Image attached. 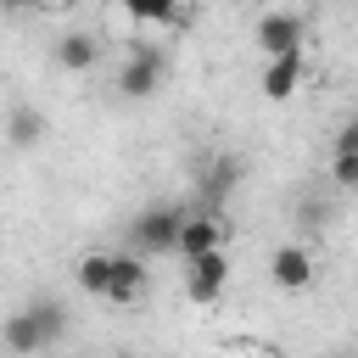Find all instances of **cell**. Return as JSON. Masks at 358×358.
Returning a JSON list of instances; mask_svg holds the SVG:
<instances>
[{
	"label": "cell",
	"mask_w": 358,
	"mask_h": 358,
	"mask_svg": "<svg viewBox=\"0 0 358 358\" xmlns=\"http://www.w3.org/2000/svg\"><path fill=\"white\" fill-rule=\"evenodd\" d=\"M62 336H67V302H56V296H34L28 308L6 313V324H0V347L17 352V358L50 352Z\"/></svg>",
	"instance_id": "6da1fadb"
},
{
	"label": "cell",
	"mask_w": 358,
	"mask_h": 358,
	"mask_svg": "<svg viewBox=\"0 0 358 358\" xmlns=\"http://www.w3.org/2000/svg\"><path fill=\"white\" fill-rule=\"evenodd\" d=\"M179 229H185V207L179 201H157V207L134 213L129 246H140V252H173L179 246Z\"/></svg>",
	"instance_id": "7a4b0ae2"
},
{
	"label": "cell",
	"mask_w": 358,
	"mask_h": 358,
	"mask_svg": "<svg viewBox=\"0 0 358 358\" xmlns=\"http://www.w3.org/2000/svg\"><path fill=\"white\" fill-rule=\"evenodd\" d=\"M162 73H168V56L157 50V45H129V56H123V73H117V95H129V101H145V95H157L162 90Z\"/></svg>",
	"instance_id": "3957f363"
},
{
	"label": "cell",
	"mask_w": 358,
	"mask_h": 358,
	"mask_svg": "<svg viewBox=\"0 0 358 358\" xmlns=\"http://www.w3.org/2000/svg\"><path fill=\"white\" fill-rule=\"evenodd\" d=\"M302 39H308V17H302V11H263V17H257L263 62H274V56H296Z\"/></svg>",
	"instance_id": "277c9868"
},
{
	"label": "cell",
	"mask_w": 358,
	"mask_h": 358,
	"mask_svg": "<svg viewBox=\"0 0 358 358\" xmlns=\"http://www.w3.org/2000/svg\"><path fill=\"white\" fill-rule=\"evenodd\" d=\"M229 246V218L224 213H201V218H185V229H179V257L185 263H196V257H207V252H224Z\"/></svg>",
	"instance_id": "5b68a950"
},
{
	"label": "cell",
	"mask_w": 358,
	"mask_h": 358,
	"mask_svg": "<svg viewBox=\"0 0 358 358\" xmlns=\"http://www.w3.org/2000/svg\"><path fill=\"white\" fill-rule=\"evenodd\" d=\"M313 252L302 246V241H285V246H274V257H268V280L280 285V291H308L313 285Z\"/></svg>",
	"instance_id": "8992f818"
},
{
	"label": "cell",
	"mask_w": 358,
	"mask_h": 358,
	"mask_svg": "<svg viewBox=\"0 0 358 358\" xmlns=\"http://www.w3.org/2000/svg\"><path fill=\"white\" fill-rule=\"evenodd\" d=\"M229 285V252H207L196 263H185V296L190 302H218Z\"/></svg>",
	"instance_id": "52a82bcc"
},
{
	"label": "cell",
	"mask_w": 358,
	"mask_h": 358,
	"mask_svg": "<svg viewBox=\"0 0 358 358\" xmlns=\"http://www.w3.org/2000/svg\"><path fill=\"white\" fill-rule=\"evenodd\" d=\"M145 296V263L134 252H112V285H106V302L117 308H134Z\"/></svg>",
	"instance_id": "ba28073f"
},
{
	"label": "cell",
	"mask_w": 358,
	"mask_h": 358,
	"mask_svg": "<svg viewBox=\"0 0 358 358\" xmlns=\"http://www.w3.org/2000/svg\"><path fill=\"white\" fill-rule=\"evenodd\" d=\"M302 73H308V56H302V50H296V56H274V62H263L257 90H263L268 101H291L296 84H302Z\"/></svg>",
	"instance_id": "9c48e42d"
},
{
	"label": "cell",
	"mask_w": 358,
	"mask_h": 358,
	"mask_svg": "<svg viewBox=\"0 0 358 358\" xmlns=\"http://www.w3.org/2000/svg\"><path fill=\"white\" fill-rule=\"evenodd\" d=\"M235 185H241V157H229V151H224V157H213V162L201 168V185H196V190H201V201L218 213V201H229V190H235Z\"/></svg>",
	"instance_id": "30bf717a"
},
{
	"label": "cell",
	"mask_w": 358,
	"mask_h": 358,
	"mask_svg": "<svg viewBox=\"0 0 358 358\" xmlns=\"http://www.w3.org/2000/svg\"><path fill=\"white\" fill-rule=\"evenodd\" d=\"M56 62H62L67 73H90V67L101 62V39H95V34H67V39L56 45Z\"/></svg>",
	"instance_id": "8fae6325"
},
{
	"label": "cell",
	"mask_w": 358,
	"mask_h": 358,
	"mask_svg": "<svg viewBox=\"0 0 358 358\" xmlns=\"http://www.w3.org/2000/svg\"><path fill=\"white\" fill-rule=\"evenodd\" d=\"M45 129H50V123H45V112H39V106H17V112L6 117V140H11V145H22V151H28V145H39V140H45Z\"/></svg>",
	"instance_id": "7c38bea8"
},
{
	"label": "cell",
	"mask_w": 358,
	"mask_h": 358,
	"mask_svg": "<svg viewBox=\"0 0 358 358\" xmlns=\"http://www.w3.org/2000/svg\"><path fill=\"white\" fill-rule=\"evenodd\" d=\"M106 285H112V257H106V252L78 257V291H84V296H106Z\"/></svg>",
	"instance_id": "4fadbf2b"
},
{
	"label": "cell",
	"mask_w": 358,
	"mask_h": 358,
	"mask_svg": "<svg viewBox=\"0 0 358 358\" xmlns=\"http://www.w3.org/2000/svg\"><path fill=\"white\" fill-rule=\"evenodd\" d=\"M129 17H134V22H162V28H185V22H190V11L162 6V0H129Z\"/></svg>",
	"instance_id": "5bb4252c"
},
{
	"label": "cell",
	"mask_w": 358,
	"mask_h": 358,
	"mask_svg": "<svg viewBox=\"0 0 358 358\" xmlns=\"http://www.w3.org/2000/svg\"><path fill=\"white\" fill-rule=\"evenodd\" d=\"M330 179H336L341 190H352V185H358V157H330Z\"/></svg>",
	"instance_id": "9a60e30c"
},
{
	"label": "cell",
	"mask_w": 358,
	"mask_h": 358,
	"mask_svg": "<svg viewBox=\"0 0 358 358\" xmlns=\"http://www.w3.org/2000/svg\"><path fill=\"white\" fill-rule=\"evenodd\" d=\"M336 157H358V117L341 123V134H336Z\"/></svg>",
	"instance_id": "2e32d148"
}]
</instances>
